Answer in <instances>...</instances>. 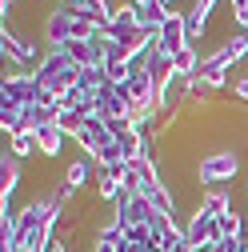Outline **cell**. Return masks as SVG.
<instances>
[{"label":"cell","instance_id":"obj_2","mask_svg":"<svg viewBox=\"0 0 248 252\" xmlns=\"http://www.w3.org/2000/svg\"><path fill=\"white\" fill-rule=\"evenodd\" d=\"M184 240H188L192 248H220V220H216L208 208H200V204H192V212H188V220H184Z\"/></svg>","mask_w":248,"mask_h":252},{"label":"cell","instance_id":"obj_5","mask_svg":"<svg viewBox=\"0 0 248 252\" xmlns=\"http://www.w3.org/2000/svg\"><path fill=\"white\" fill-rule=\"evenodd\" d=\"M184 32H188V44H204L212 36V8L204 4V0H192L188 8H184Z\"/></svg>","mask_w":248,"mask_h":252},{"label":"cell","instance_id":"obj_6","mask_svg":"<svg viewBox=\"0 0 248 252\" xmlns=\"http://www.w3.org/2000/svg\"><path fill=\"white\" fill-rule=\"evenodd\" d=\"M96 112H100L104 120H132V116H136V104L124 96V88L104 84V88H100V104H96Z\"/></svg>","mask_w":248,"mask_h":252},{"label":"cell","instance_id":"obj_12","mask_svg":"<svg viewBox=\"0 0 248 252\" xmlns=\"http://www.w3.org/2000/svg\"><path fill=\"white\" fill-rule=\"evenodd\" d=\"M36 140H40V156L44 160H56L60 152H64L68 136L60 132V124H48V128H36Z\"/></svg>","mask_w":248,"mask_h":252},{"label":"cell","instance_id":"obj_3","mask_svg":"<svg viewBox=\"0 0 248 252\" xmlns=\"http://www.w3.org/2000/svg\"><path fill=\"white\" fill-rule=\"evenodd\" d=\"M72 24H76V12L68 8V4H56L52 12H44V20H40V40H44V48L52 52V48H64L68 40H72Z\"/></svg>","mask_w":248,"mask_h":252},{"label":"cell","instance_id":"obj_1","mask_svg":"<svg viewBox=\"0 0 248 252\" xmlns=\"http://www.w3.org/2000/svg\"><path fill=\"white\" fill-rule=\"evenodd\" d=\"M240 172H244V152L236 144L232 148H208L192 164V180L200 184V192L204 188H228Z\"/></svg>","mask_w":248,"mask_h":252},{"label":"cell","instance_id":"obj_19","mask_svg":"<svg viewBox=\"0 0 248 252\" xmlns=\"http://www.w3.org/2000/svg\"><path fill=\"white\" fill-rule=\"evenodd\" d=\"M0 252H20V248H0Z\"/></svg>","mask_w":248,"mask_h":252},{"label":"cell","instance_id":"obj_15","mask_svg":"<svg viewBox=\"0 0 248 252\" xmlns=\"http://www.w3.org/2000/svg\"><path fill=\"white\" fill-rule=\"evenodd\" d=\"M232 92H236V100H244V104H248V72H240V76H236Z\"/></svg>","mask_w":248,"mask_h":252},{"label":"cell","instance_id":"obj_9","mask_svg":"<svg viewBox=\"0 0 248 252\" xmlns=\"http://www.w3.org/2000/svg\"><path fill=\"white\" fill-rule=\"evenodd\" d=\"M156 48L168 52V56L192 48V44H188V32H184V12H172V16H168V24L160 28V44H156Z\"/></svg>","mask_w":248,"mask_h":252},{"label":"cell","instance_id":"obj_17","mask_svg":"<svg viewBox=\"0 0 248 252\" xmlns=\"http://www.w3.org/2000/svg\"><path fill=\"white\" fill-rule=\"evenodd\" d=\"M128 4H136V8H152L156 0H128Z\"/></svg>","mask_w":248,"mask_h":252},{"label":"cell","instance_id":"obj_10","mask_svg":"<svg viewBox=\"0 0 248 252\" xmlns=\"http://www.w3.org/2000/svg\"><path fill=\"white\" fill-rule=\"evenodd\" d=\"M88 180H96V160H88V156H76V160H68L64 172H60V184H68L72 192L88 188Z\"/></svg>","mask_w":248,"mask_h":252},{"label":"cell","instance_id":"obj_16","mask_svg":"<svg viewBox=\"0 0 248 252\" xmlns=\"http://www.w3.org/2000/svg\"><path fill=\"white\" fill-rule=\"evenodd\" d=\"M156 4H160L164 12H180V8H176V0H156Z\"/></svg>","mask_w":248,"mask_h":252},{"label":"cell","instance_id":"obj_4","mask_svg":"<svg viewBox=\"0 0 248 252\" xmlns=\"http://www.w3.org/2000/svg\"><path fill=\"white\" fill-rule=\"evenodd\" d=\"M24 160H16V156L4 148V156H0V208H20L16 204V192H20V180H24Z\"/></svg>","mask_w":248,"mask_h":252},{"label":"cell","instance_id":"obj_11","mask_svg":"<svg viewBox=\"0 0 248 252\" xmlns=\"http://www.w3.org/2000/svg\"><path fill=\"white\" fill-rule=\"evenodd\" d=\"M76 16H84V20H92V24H112V16H116V4L112 0H72L68 4Z\"/></svg>","mask_w":248,"mask_h":252},{"label":"cell","instance_id":"obj_13","mask_svg":"<svg viewBox=\"0 0 248 252\" xmlns=\"http://www.w3.org/2000/svg\"><path fill=\"white\" fill-rule=\"evenodd\" d=\"M8 152L16 156V160H28L32 152H40V140H36V132H32V128H24V132L8 136Z\"/></svg>","mask_w":248,"mask_h":252},{"label":"cell","instance_id":"obj_7","mask_svg":"<svg viewBox=\"0 0 248 252\" xmlns=\"http://www.w3.org/2000/svg\"><path fill=\"white\" fill-rule=\"evenodd\" d=\"M64 52L72 56V64H80V68H104L108 64V44L104 40H68Z\"/></svg>","mask_w":248,"mask_h":252},{"label":"cell","instance_id":"obj_14","mask_svg":"<svg viewBox=\"0 0 248 252\" xmlns=\"http://www.w3.org/2000/svg\"><path fill=\"white\" fill-rule=\"evenodd\" d=\"M56 124H60V132H64L68 140H76V136H80V128L88 124V116H84L80 108H60V120H56Z\"/></svg>","mask_w":248,"mask_h":252},{"label":"cell","instance_id":"obj_18","mask_svg":"<svg viewBox=\"0 0 248 252\" xmlns=\"http://www.w3.org/2000/svg\"><path fill=\"white\" fill-rule=\"evenodd\" d=\"M204 4H208V8H216V4H220V0H204Z\"/></svg>","mask_w":248,"mask_h":252},{"label":"cell","instance_id":"obj_8","mask_svg":"<svg viewBox=\"0 0 248 252\" xmlns=\"http://www.w3.org/2000/svg\"><path fill=\"white\" fill-rule=\"evenodd\" d=\"M112 220H120L124 228H144V224H152V204L144 196H124L112 208Z\"/></svg>","mask_w":248,"mask_h":252}]
</instances>
